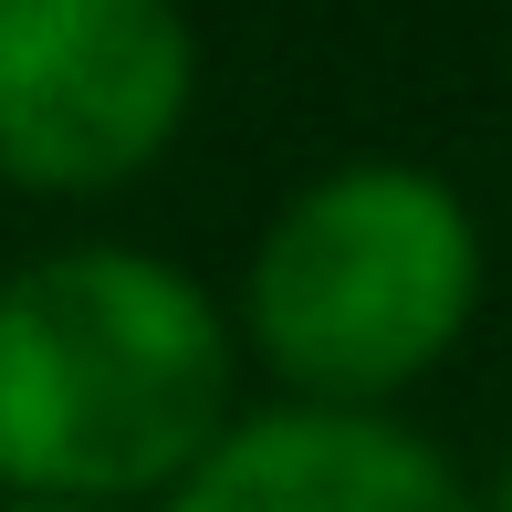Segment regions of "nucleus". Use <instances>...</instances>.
Returning <instances> with one entry per match:
<instances>
[{"mask_svg":"<svg viewBox=\"0 0 512 512\" xmlns=\"http://www.w3.org/2000/svg\"><path fill=\"white\" fill-rule=\"evenodd\" d=\"M471 512H512V450H502V471H492V481L471 492Z\"/></svg>","mask_w":512,"mask_h":512,"instance_id":"39448f33","label":"nucleus"},{"mask_svg":"<svg viewBox=\"0 0 512 512\" xmlns=\"http://www.w3.org/2000/svg\"><path fill=\"white\" fill-rule=\"evenodd\" d=\"M0 512H115V502H42V492H0Z\"/></svg>","mask_w":512,"mask_h":512,"instance_id":"423d86ee","label":"nucleus"},{"mask_svg":"<svg viewBox=\"0 0 512 512\" xmlns=\"http://www.w3.org/2000/svg\"><path fill=\"white\" fill-rule=\"evenodd\" d=\"M157 512H471V481L398 408L272 398L230 408V429L157 492Z\"/></svg>","mask_w":512,"mask_h":512,"instance_id":"20e7f679","label":"nucleus"},{"mask_svg":"<svg viewBox=\"0 0 512 512\" xmlns=\"http://www.w3.org/2000/svg\"><path fill=\"white\" fill-rule=\"evenodd\" d=\"M189 115L199 32L178 0H0V189L115 199Z\"/></svg>","mask_w":512,"mask_h":512,"instance_id":"7ed1b4c3","label":"nucleus"},{"mask_svg":"<svg viewBox=\"0 0 512 512\" xmlns=\"http://www.w3.org/2000/svg\"><path fill=\"white\" fill-rule=\"evenodd\" d=\"M241 408L230 304L136 241L0 272V492L157 512Z\"/></svg>","mask_w":512,"mask_h":512,"instance_id":"f257e3e1","label":"nucleus"},{"mask_svg":"<svg viewBox=\"0 0 512 512\" xmlns=\"http://www.w3.org/2000/svg\"><path fill=\"white\" fill-rule=\"evenodd\" d=\"M492 283L481 209L418 157H345L262 220L230 293V345L283 398L398 408L460 356Z\"/></svg>","mask_w":512,"mask_h":512,"instance_id":"f03ea898","label":"nucleus"}]
</instances>
